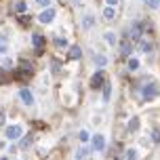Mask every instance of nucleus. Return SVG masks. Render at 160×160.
Wrapping results in <instances>:
<instances>
[{
    "label": "nucleus",
    "mask_w": 160,
    "mask_h": 160,
    "mask_svg": "<svg viewBox=\"0 0 160 160\" xmlns=\"http://www.w3.org/2000/svg\"><path fill=\"white\" fill-rule=\"evenodd\" d=\"M143 101H150V99H154L156 95H160V87L158 84H154V82H150V84H145L143 87Z\"/></svg>",
    "instance_id": "nucleus-1"
},
{
    "label": "nucleus",
    "mask_w": 160,
    "mask_h": 160,
    "mask_svg": "<svg viewBox=\"0 0 160 160\" xmlns=\"http://www.w3.org/2000/svg\"><path fill=\"white\" fill-rule=\"evenodd\" d=\"M93 150L95 152H103L105 150V137L103 135H93Z\"/></svg>",
    "instance_id": "nucleus-2"
},
{
    "label": "nucleus",
    "mask_w": 160,
    "mask_h": 160,
    "mask_svg": "<svg viewBox=\"0 0 160 160\" xmlns=\"http://www.w3.org/2000/svg\"><path fill=\"white\" fill-rule=\"evenodd\" d=\"M53 17H55V11H53V8H44V11L38 15V21L40 23H51Z\"/></svg>",
    "instance_id": "nucleus-3"
},
{
    "label": "nucleus",
    "mask_w": 160,
    "mask_h": 160,
    "mask_svg": "<svg viewBox=\"0 0 160 160\" xmlns=\"http://www.w3.org/2000/svg\"><path fill=\"white\" fill-rule=\"evenodd\" d=\"M19 137H21V127H17V124L7 127V139H19Z\"/></svg>",
    "instance_id": "nucleus-4"
},
{
    "label": "nucleus",
    "mask_w": 160,
    "mask_h": 160,
    "mask_svg": "<svg viewBox=\"0 0 160 160\" xmlns=\"http://www.w3.org/2000/svg\"><path fill=\"white\" fill-rule=\"evenodd\" d=\"M128 38L131 40H139L141 38V34H143V30H141V25L139 23H135V25H131V30H128Z\"/></svg>",
    "instance_id": "nucleus-5"
},
{
    "label": "nucleus",
    "mask_w": 160,
    "mask_h": 160,
    "mask_svg": "<svg viewBox=\"0 0 160 160\" xmlns=\"http://www.w3.org/2000/svg\"><path fill=\"white\" fill-rule=\"evenodd\" d=\"M103 80H105L103 72H95V74H93V78H91V87H93V88L103 87Z\"/></svg>",
    "instance_id": "nucleus-6"
},
{
    "label": "nucleus",
    "mask_w": 160,
    "mask_h": 160,
    "mask_svg": "<svg viewBox=\"0 0 160 160\" xmlns=\"http://www.w3.org/2000/svg\"><path fill=\"white\" fill-rule=\"evenodd\" d=\"M19 99H21L25 105H32L34 103V95L28 91V88H21V91H19Z\"/></svg>",
    "instance_id": "nucleus-7"
},
{
    "label": "nucleus",
    "mask_w": 160,
    "mask_h": 160,
    "mask_svg": "<svg viewBox=\"0 0 160 160\" xmlns=\"http://www.w3.org/2000/svg\"><path fill=\"white\" fill-rule=\"evenodd\" d=\"M32 42H34V48H36V53H42V47H44V38H42L40 34H34V36H32Z\"/></svg>",
    "instance_id": "nucleus-8"
},
{
    "label": "nucleus",
    "mask_w": 160,
    "mask_h": 160,
    "mask_svg": "<svg viewBox=\"0 0 160 160\" xmlns=\"http://www.w3.org/2000/svg\"><path fill=\"white\" fill-rule=\"evenodd\" d=\"M139 48H141V51H145V53H152L154 44L150 42V40H143V38H139Z\"/></svg>",
    "instance_id": "nucleus-9"
},
{
    "label": "nucleus",
    "mask_w": 160,
    "mask_h": 160,
    "mask_svg": "<svg viewBox=\"0 0 160 160\" xmlns=\"http://www.w3.org/2000/svg\"><path fill=\"white\" fill-rule=\"evenodd\" d=\"M93 25H95V19H93L91 15H84V19H82V28H84V30H91Z\"/></svg>",
    "instance_id": "nucleus-10"
},
{
    "label": "nucleus",
    "mask_w": 160,
    "mask_h": 160,
    "mask_svg": "<svg viewBox=\"0 0 160 160\" xmlns=\"http://www.w3.org/2000/svg\"><path fill=\"white\" fill-rule=\"evenodd\" d=\"M103 17L105 19H108V21H114V19H116V11H114V7H108L103 11Z\"/></svg>",
    "instance_id": "nucleus-11"
},
{
    "label": "nucleus",
    "mask_w": 160,
    "mask_h": 160,
    "mask_svg": "<svg viewBox=\"0 0 160 160\" xmlns=\"http://www.w3.org/2000/svg\"><path fill=\"white\" fill-rule=\"evenodd\" d=\"M131 51H133V47H131V42H122V44H120V53H122V55L127 57V55H131Z\"/></svg>",
    "instance_id": "nucleus-12"
},
{
    "label": "nucleus",
    "mask_w": 160,
    "mask_h": 160,
    "mask_svg": "<svg viewBox=\"0 0 160 160\" xmlns=\"http://www.w3.org/2000/svg\"><path fill=\"white\" fill-rule=\"evenodd\" d=\"M103 40L108 42V44H116V34H114V32H105Z\"/></svg>",
    "instance_id": "nucleus-13"
},
{
    "label": "nucleus",
    "mask_w": 160,
    "mask_h": 160,
    "mask_svg": "<svg viewBox=\"0 0 160 160\" xmlns=\"http://www.w3.org/2000/svg\"><path fill=\"white\" fill-rule=\"evenodd\" d=\"M80 55H82L80 47H72L70 48V59H80Z\"/></svg>",
    "instance_id": "nucleus-14"
},
{
    "label": "nucleus",
    "mask_w": 160,
    "mask_h": 160,
    "mask_svg": "<svg viewBox=\"0 0 160 160\" xmlns=\"http://www.w3.org/2000/svg\"><path fill=\"white\" fill-rule=\"evenodd\" d=\"M137 128H139V120H137V118H131V120H128V133H135Z\"/></svg>",
    "instance_id": "nucleus-15"
},
{
    "label": "nucleus",
    "mask_w": 160,
    "mask_h": 160,
    "mask_svg": "<svg viewBox=\"0 0 160 160\" xmlns=\"http://www.w3.org/2000/svg\"><path fill=\"white\" fill-rule=\"evenodd\" d=\"M87 158H88V150L87 148H82V150L76 152V160H87Z\"/></svg>",
    "instance_id": "nucleus-16"
},
{
    "label": "nucleus",
    "mask_w": 160,
    "mask_h": 160,
    "mask_svg": "<svg viewBox=\"0 0 160 160\" xmlns=\"http://www.w3.org/2000/svg\"><path fill=\"white\" fill-rule=\"evenodd\" d=\"M93 61H95V63L99 65V68H103V65L108 63V59H105L103 55H95V57H93Z\"/></svg>",
    "instance_id": "nucleus-17"
},
{
    "label": "nucleus",
    "mask_w": 160,
    "mask_h": 160,
    "mask_svg": "<svg viewBox=\"0 0 160 160\" xmlns=\"http://www.w3.org/2000/svg\"><path fill=\"white\" fill-rule=\"evenodd\" d=\"M15 11H17V13H25V11H28V7H25V2H23V0L15 2Z\"/></svg>",
    "instance_id": "nucleus-18"
},
{
    "label": "nucleus",
    "mask_w": 160,
    "mask_h": 160,
    "mask_svg": "<svg viewBox=\"0 0 160 160\" xmlns=\"http://www.w3.org/2000/svg\"><path fill=\"white\" fill-rule=\"evenodd\" d=\"M145 2V7H150V8H158L160 7V0H143Z\"/></svg>",
    "instance_id": "nucleus-19"
},
{
    "label": "nucleus",
    "mask_w": 160,
    "mask_h": 160,
    "mask_svg": "<svg viewBox=\"0 0 160 160\" xmlns=\"http://www.w3.org/2000/svg\"><path fill=\"white\" fill-rule=\"evenodd\" d=\"M110 95H112V87H110V84H103V99L105 101L110 99Z\"/></svg>",
    "instance_id": "nucleus-20"
},
{
    "label": "nucleus",
    "mask_w": 160,
    "mask_h": 160,
    "mask_svg": "<svg viewBox=\"0 0 160 160\" xmlns=\"http://www.w3.org/2000/svg\"><path fill=\"white\" fill-rule=\"evenodd\" d=\"M137 68H139V61H137V59H128V70H131V72H135Z\"/></svg>",
    "instance_id": "nucleus-21"
},
{
    "label": "nucleus",
    "mask_w": 160,
    "mask_h": 160,
    "mask_svg": "<svg viewBox=\"0 0 160 160\" xmlns=\"http://www.w3.org/2000/svg\"><path fill=\"white\" fill-rule=\"evenodd\" d=\"M30 145H32V137L28 135V137H23V139H21V148L25 150V148H30Z\"/></svg>",
    "instance_id": "nucleus-22"
},
{
    "label": "nucleus",
    "mask_w": 160,
    "mask_h": 160,
    "mask_svg": "<svg viewBox=\"0 0 160 160\" xmlns=\"http://www.w3.org/2000/svg\"><path fill=\"white\" fill-rule=\"evenodd\" d=\"M127 160H137V150H127Z\"/></svg>",
    "instance_id": "nucleus-23"
},
{
    "label": "nucleus",
    "mask_w": 160,
    "mask_h": 160,
    "mask_svg": "<svg viewBox=\"0 0 160 160\" xmlns=\"http://www.w3.org/2000/svg\"><path fill=\"white\" fill-rule=\"evenodd\" d=\"M78 139H80V141H87V139H88V133H87V131H80V133H78Z\"/></svg>",
    "instance_id": "nucleus-24"
},
{
    "label": "nucleus",
    "mask_w": 160,
    "mask_h": 160,
    "mask_svg": "<svg viewBox=\"0 0 160 160\" xmlns=\"http://www.w3.org/2000/svg\"><path fill=\"white\" fill-rule=\"evenodd\" d=\"M55 44H57V47H65V40L57 36V38H55Z\"/></svg>",
    "instance_id": "nucleus-25"
},
{
    "label": "nucleus",
    "mask_w": 160,
    "mask_h": 160,
    "mask_svg": "<svg viewBox=\"0 0 160 160\" xmlns=\"http://www.w3.org/2000/svg\"><path fill=\"white\" fill-rule=\"evenodd\" d=\"M11 65H13V61H11V59H4V61H2V68H4V70H8Z\"/></svg>",
    "instance_id": "nucleus-26"
},
{
    "label": "nucleus",
    "mask_w": 160,
    "mask_h": 160,
    "mask_svg": "<svg viewBox=\"0 0 160 160\" xmlns=\"http://www.w3.org/2000/svg\"><path fill=\"white\" fill-rule=\"evenodd\" d=\"M36 4H40V7H48L51 0H36Z\"/></svg>",
    "instance_id": "nucleus-27"
},
{
    "label": "nucleus",
    "mask_w": 160,
    "mask_h": 160,
    "mask_svg": "<svg viewBox=\"0 0 160 160\" xmlns=\"http://www.w3.org/2000/svg\"><path fill=\"white\" fill-rule=\"evenodd\" d=\"M154 139H156V141H160V131H154Z\"/></svg>",
    "instance_id": "nucleus-28"
},
{
    "label": "nucleus",
    "mask_w": 160,
    "mask_h": 160,
    "mask_svg": "<svg viewBox=\"0 0 160 160\" xmlns=\"http://www.w3.org/2000/svg\"><path fill=\"white\" fill-rule=\"evenodd\" d=\"M4 118H7V116H4V114L0 112V127H2V124H4Z\"/></svg>",
    "instance_id": "nucleus-29"
},
{
    "label": "nucleus",
    "mask_w": 160,
    "mask_h": 160,
    "mask_svg": "<svg viewBox=\"0 0 160 160\" xmlns=\"http://www.w3.org/2000/svg\"><path fill=\"white\" fill-rule=\"evenodd\" d=\"M116 2H118V0H108V7H114Z\"/></svg>",
    "instance_id": "nucleus-30"
},
{
    "label": "nucleus",
    "mask_w": 160,
    "mask_h": 160,
    "mask_svg": "<svg viewBox=\"0 0 160 160\" xmlns=\"http://www.w3.org/2000/svg\"><path fill=\"white\" fill-rule=\"evenodd\" d=\"M2 53H4V48H2V47H0V55H2Z\"/></svg>",
    "instance_id": "nucleus-31"
},
{
    "label": "nucleus",
    "mask_w": 160,
    "mask_h": 160,
    "mask_svg": "<svg viewBox=\"0 0 160 160\" xmlns=\"http://www.w3.org/2000/svg\"><path fill=\"white\" fill-rule=\"evenodd\" d=\"M2 82H4V78H2V76H0V84H2Z\"/></svg>",
    "instance_id": "nucleus-32"
},
{
    "label": "nucleus",
    "mask_w": 160,
    "mask_h": 160,
    "mask_svg": "<svg viewBox=\"0 0 160 160\" xmlns=\"http://www.w3.org/2000/svg\"><path fill=\"white\" fill-rule=\"evenodd\" d=\"M110 160H118V158H110Z\"/></svg>",
    "instance_id": "nucleus-33"
}]
</instances>
